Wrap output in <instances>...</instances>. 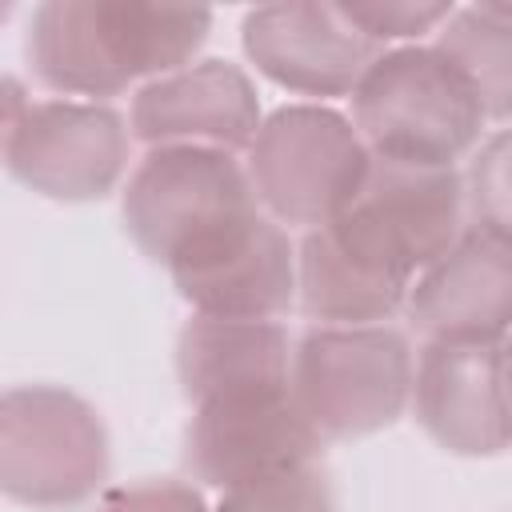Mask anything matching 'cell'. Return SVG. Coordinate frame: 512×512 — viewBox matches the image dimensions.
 <instances>
[{
	"mask_svg": "<svg viewBox=\"0 0 512 512\" xmlns=\"http://www.w3.org/2000/svg\"><path fill=\"white\" fill-rule=\"evenodd\" d=\"M112 468L100 412L56 384H20L0 400V488L28 508H76Z\"/></svg>",
	"mask_w": 512,
	"mask_h": 512,
	"instance_id": "cell-6",
	"label": "cell"
},
{
	"mask_svg": "<svg viewBox=\"0 0 512 512\" xmlns=\"http://www.w3.org/2000/svg\"><path fill=\"white\" fill-rule=\"evenodd\" d=\"M340 8L376 44L416 40L424 32H440V24L456 12L452 4H424V0H416V4L412 0H352V4H340Z\"/></svg>",
	"mask_w": 512,
	"mask_h": 512,
	"instance_id": "cell-20",
	"label": "cell"
},
{
	"mask_svg": "<svg viewBox=\"0 0 512 512\" xmlns=\"http://www.w3.org/2000/svg\"><path fill=\"white\" fill-rule=\"evenodd\" d=\"M404 308L428 340L504 344L512 332V248L468 228L416 276Z\"/></svg>",
	"mask_w": 512,
	"mask_h": 512,
	"instance_id": "cell-14",
	"label": "cell"
},
{
	"mask_svg": "<svg viewBox=\"0 0 512 512\" xmlns=\"http://www.w3.org/2000/svg\"><path fill=\"white\" fill-rule=\"evenodd\" d=\"M472 228L512 248V124L488 136L464 176Z\"/></svg>",
	"mask_w": 512,
	"mask_h": 512,
	"instance_id": "cell-18",
	"label": "cell"
},
{
	"mask_svg": "<svg viewBox=\"0 0 512 512\" xmlns=\"http://www.w3.org/2000/svg\"><path fill=\"white\" fill-rule=\"evenodd\" d=\"M260 212L248 168L216 148H148L120 196L132 244L168 272Z\"/></svg>",
	"mask_w": 512,
	"mask_h": 512,
	"instance_id": "cell-3",
	"label": "cell"
},
{
	"mask_svg": "<svg viewBox=\"0 0 512 512\" xmlns=\"http://www.w3.org/2000/svg\"><path fill=\"white\" fill-rule=\"evenodd\" d=\"M412 344L392 324L308 328L292 348V392L324 440L396 424L412 400Z\"/></svg>",
	"mask_w": 512,
	"mask_h": 512,
	"instance_id": "cell-5",
	"label": "cell"
},
{
	"mask_svg": "<svg viewBox=\"0 0 512 512\" xmlns=\"http://www.w3.org/2000/svg\"><path fill=\"white\" fill-rule=\"evenodd\" d=\"M240 44L260 76L320 100L352 96L380 60V44L340 4H260L244 16Z\"/></svg>",
	"mask_w": 512,
	"mask_h": 512,
	"instance_id": "cell-11",
	"label": "cell"
},
{
	"mask_svg": "<svg viewBox=\"0 0 512 512\" xmlns=\"http://www.w3.org/2000/svg\"><path fill=\"white\" fill-rule=\"evenodd\" d=\"M292 340L276 320H216L192 316L176 336V376L188 404L252 384L292 380Z\"/></svg>",
	"mask_w": 512,
	"mask_h": 512,
	"instance_id": "cell-16",
	"label": "cell"
},
{
	"mask_svg": "<svg viewBox=\"0 0 512 512\" xmlns=\"http://www.w3.org/2000/svg\"><path fill=\"white\" fill-rule=\"evenodd\" d=\"M132 136L148 148H252L264 112L252 76L232 60H196L132 96Z\"/></svg>",
	"mask_w": 512,
	"mask_h": 512,
	"instance_id": "cell-12",
	"label": "cell"
},
{
	"mask_svg": "<svg viewBox=\"0 0 512 512\" xmlns=\"http://www.w3.org/2000/svg\"><path fill=\"white\" fill-rule=\"evenodd\" d=\"M128 128L108 104L28 100L20 80L4 76V164L48 200H104L128 168Z\"/></svg>",
	"mask_w": 512,
	"mask_h": 512,
	"instance_id": "cell-8",
	"label": "cell"
},
{
	"mask_svg": "<svg viewBox=\"0 0 512 512\" xmlns=\"http://www.w3.org/2000/svg\"><path fill=\"white\" fill-rule=\"evenodd\" d=\"M356 200L396 232L420 272L432 268L468 232V192L456 168H416L372 156V172Z\"/></svg>",
	"mask_w": 512,
	"mask_h": 512,
	"instance_id": "cell-15",
	"label": "cell"
},
{
	"mask_svg": "<svg viewBox=\"0 0 512 512\" xmlns=\"http://www.w3.org/2000/svg\"><path fill=\"white\" fill-rule=\"evenodd\" d=\"M96 512H216L208 500L184 480H140L108 488Z\"/></svg>",
	"mask_w": 512,
	"mask_h": 512,
	"instance_id": "cell-21",
	"label": "cell"
},
{
	"mask_svg": "<svg viewBox=\"0 0 512 512\" xmlns=\"http://www.w3.org/2000/svg\"><path fill=\"white\" fill-rule=\"evenodd\" d=\"M320 448L324 436L296 404L292 380L220 388L192 404L184 428V468L220 496L312 468Z\"/></svg>",
	"mask_w": 512,
	"mask_h": 512,
	"instance_id": "cell-7",
	"label": "cell"
},
{
	"mask_svg": "<svg viewBox=\"0 0 512 512\" xmlns=\"http://www.w3.org/2000/svg\"><path fill=\"white\" fill-rule=\"evenodd\" d=\"M412 408L420 428L452 456L512 448V384L504 344L428 340L416 356Z\"/></svg>",
	"mask_w": 512,
	"mask_h": 512,
	"instance_id": "cell-10",
	"label": "cell"
},
{
	"mask_svg": "<svg viewBox=\"0 0 512 512\" xmlns=\"http://www.w3.org/2000/svg\"><path fill=\"white\" fill-rule=\"evenodd\" d=\"M168 276L196 316L276 320L296 304V248L268 212Z\"/></svg>",
	"mask_w": 512,
	"mask_h": 512,
	"instance_id": "cell-13",
	"label": "cell"
},
{
	"mask_svg": "<svg viewBox=\"0 0 512 512\" xmlns=\"http://www.w3.org/2000/svg\"><path fill=\"white\" fill-rule=\"evenodd\" d=\"M480 96L488 120L512 116V4L456 8L432 44Z\"/></svg>",
	"mask_w": 512,
	"mask_h": 512,
	"instance_id": "cell-17",
	"label": "cell"
},
{
	"mask_svg": "<svg viewBox=\"0 0 512 512\" xmlns=\"http://www.w3.org/2000/svg\"><path fill=\"white\" fill-rule=\"evenodd\" d=\"M352 124L376 160L456 168L488 124L480 96L432 44L380 52L352 92Z\"/></svg>",
	"mask_w": 512,
	"mask_h": 512,
	"instance_id": "cell-2",
	"label": "cell"
},
{
	"mask_svg": "<svg viewBox=\"0 0 512 512\" xmlns=\"http://www.w3.org/2000/svg\"><path fill=\"white\" fill-rule=\"evenodd\" d=\"M216 512H336V500L324 472L300 468L288 476H272V480L224 492Z\"/></svg>",
	"mask_w": 512,
	"mask_h": 512,
	"instance_id": "cell-19",
	"label": "cell"
},
{
	"mask_svg": "<svg viewBox=\"0 0 512 512\" xmlns=\"http://www.w3.org/2000/svg\"><path fill=\"white\" fill-rule=\"evenodd\" d=\"M504 364H508V384H512V332H508V340H504Z\"/></svg>",
	"mask_w": 512,
	"mask_h": 512,
	"instance_id": "cell-22",
	"label": "cell"
},
{
	"mask_svg": "<svg viewBox=\"0 0 512 512\" xmlns=\"http://www.w3.org/2000/svg\"><path fill=\"white\" fill-rule=\"evenodd\" d=\"M212 8L140 0H44L32 8L24 56L32 76L68 96H120L192 64Z\"/></svg>",
	"mask_w": 512,
	"mask_h": 512,
	"instance_id": "cell-1",
	"label": "cell"
},
{
	"mask_svg": "<svg viewBox=\"0 0 512 512\" xmlns=\"http://www.w3.org/2000/svg\"><path fill=\"white\" fill-rule=\"evenodd\" d=\"M416 276L408 248L360 200L304 232L296 248V300L324 328L388 324L408 304Z\"/></svg>",
	"mask_w": 512,
	"mask_h": 512,
	"instance_id": "cell-9",
	"label": "cell"
},
{
	"mask_svg": "<svg viewBox=\"0 0 512 512\" xmlns=\"http://www.w3.org/2000/svg\"><path fill=\"white\" fill-rule=\"evenodd\" d=\"M372 152L356 124L328 104H284L248 148V180L276 224L320 228L356 204Z\"/></svg>",
	"mask_w": 512,
	"mask_h": 512,
	"instance_id": "cell-4",
	"label": "cell"
}]
</instances>
